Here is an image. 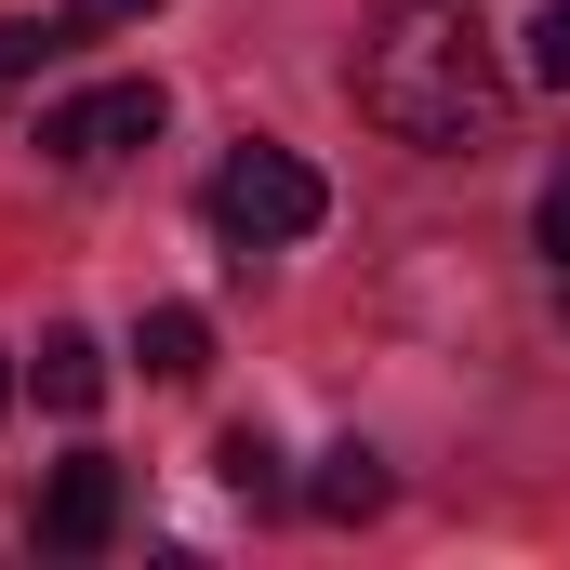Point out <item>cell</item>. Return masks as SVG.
I'll return each instance as SVG.
<instances>
[{
    "label": "cell",
    "mask_w": 570,
    "mask_h": 570,
    "mask_svg": "<svg viewBox=\"0 0 570 570\" xmlns=\"http://www.w3.org/2000/svg\"><path fill=\"white\" fill-rule=\"evenodd\" d=\"M53 53H67V13H13V27H0V94H13L27 67H53Z\"/></svg>",
    "instance_id": "9c48e42d"
},
{
    "label": "cell",
    "mask_w": 570,
    "mask_h": 570,
    "mask_svg": "<svg viewBox=\"0 0 570 570\" xmlns=\"http://www.w3.org/2000/svg\"><path fill=\"white\" fill-rule=\"evenodd\" d=\"M213 478L266 504V491H279V438H266V425H226V438H213Z\"/></svg>",
    "instance_id": "ba28073f"
},
{
    "label": "cell",
    "mask_w": 570,
    "mask_h": 570,
    "mask_svg": "<svg viewBox=\"0 0 570 570\" xmlns=\"http://www.w3.org/2000/svg\"><path fill=\"white\" fill-rule=\"evenodd\" d=\"M134 358L159 372V385H199V372H213V318H199V305H146Z\"/></svg>",
    "instance_id": "52a82bcc"
},
{
    "label": "cell",
    "mask_w": 570,
    "mask_h": 570,
    "mask_svg": "<svg viewBox=\"0 0 570 570\" xmlns=\"http://www.w3.org/2000/svg\"><path fill=\"white\" fill-rule=\"evenodd\" d=\"M107 531H120V464H107V451L53 464V491H40V544H53V558H94Z\"/></svg>",
    "instance_id": "277c9868"
},
{
    "label": "cell",
    "mask_w": 570,
    "mask_h": 570,
    "mask_svg": "<svg viewBox=\"0 0 570 570\" xmlns=\"http://www.w3.org/2000/svg\"><path fill=\"white\" fill-rule=\"evenodd\" d=\"M531 80H558V94H570V0L531 13Z\"/></svg>",
    "instance_id": "8fae6325"
},
{
    "label": "cell",
    "mask_w": 570,
    "mask_h": 570,
    "mask_svg": "<svg viewBox=\"0 0 570 570\" xmlns=\"http://www.w3.org/2000/svg\"><path fill=\"white\" fill-rule=\"evenodd\" d=\"M345 94L358 120L425 159H491L504 120H518V80L491 53V27L464 0H372L358 13V53H345Z\"/></svg>",
    "instance_id": "6da1fadb"
},
{
    "label": "cell",
    "mask_w": 570,
    "mask_h": 570,
    "mask_svg": "<svg viewBox=\"0 0 570 570\" xmlns=\"http://www.w3.org/2000/svg\"><path fill=\"white\" fill-rule=\"evenodd\" d=\"M134 146H159V80H94V94H53L40 107V159L53 173H107Z\"/></svg>",
    "instance_id": "3957f363"
},
{
    "label": "cell",
    "mask_w": 570,
    "mask_h": 570,
    "mask_svg": "<svg viewBox=\"0 0 570 570\" xmlns=\"http://www.w3.org/2000/svg\"><path fill=\"white\" fill-rule=\"evenodd\" d=\"M27 372H40V412H94V399H107V345H94L80 318H53Z\"/></svg>",
    "instance_id": "8992f818"
},
{
    "label": "cell",
    "mask_w": 570,
    "mask_h": 570,
    "mask_svg": "<svg viewBox=\"0 0 570 570\" xmlns=\"http://www.w3.org/2000/svg\"><path fill=\"white\" fill-rule=\"evenodd\" d=\"M199 213H213V239L226 253H292V239H318V213H332V186L292 159V146L239 134L213 159V186H199Z\"/></svg>",
    "instance_id": "7a4b0ae2"
},
{
    "label": "cell",
    "mask_w": 570,
    "mask_h": 570,
    "mask_svg": "<svg viewBox=\"0 0 570 570\" xmlns=\"http://www.w3.org/2000/svg\"><path fill=\"white\" fill-rule=\"evenodd\" d=\"M305 504H318L332 531H358V518H385V504H399V478H385V451H358V438H345V451H318Z\"/></svg>",
    "instance_id": "5b68a950"
},
{
    "label": "cell",
    "mask_w": 570,
    "mask_h": 570,
    "mask_svg": "<svg viewBox=\"0 0 570 570\" xmlns=\"http://www.w3.org/2000/svg\"><path fill=\"white\" fill-rule=\"evenodd\" d=\"M531 239H544V266H558V292H570V159L544 173V199H531Z\"/></svg>",
    "instance_id": "30bf717a"
},
{
    "label": "cell",
    "mask_w": 570,
    "mask_h": 570,
    "mask_svg": "<svg viewBox=\"0 0 570 570\" xmlns=\"http://www.w3.org/2000/svg\"><path fill=\"white\" fill-rule=\"evenodd\" d=\"M0 399H13V358H0Z\"/></svg>",
    "instance_id": "4fadbf2b"
},
{
    "label": "cell",
    "mask_w": 570,
    "mask_h": 570,
    "mask_svg": "<svg viewBox=\"0 0 570 570\" xmlns=\"http://www.w3.org/2000/svg\"><path fill=\"white\" fill-rule=\"evenodd\" d=\"M159 0H67V40H94V27H146Z\"/></svg>",
    "instance_id": "7c38bea8"
}]
</instances>
